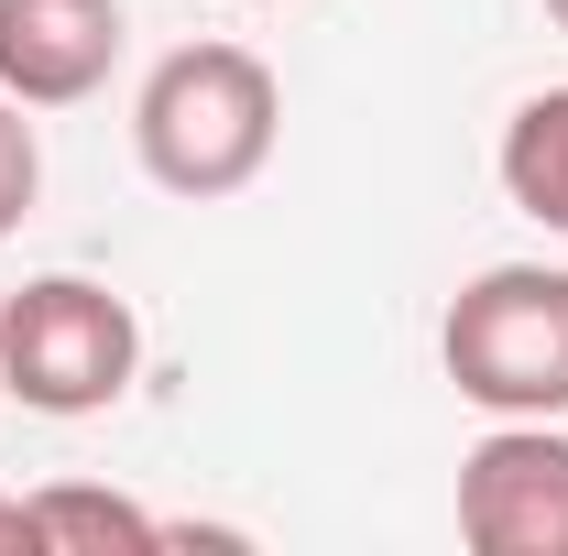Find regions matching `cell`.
I'll list each match as a JSON object with an SVG mask.
<instances>
[{"label": "cell", "instance_id": "1", "mask_svg": "<svg viewBox=\"0 0 568 556\" xmlns=\"http://www.w3.org/2000/svg\"><path fill=\"white\" fill-rule=\"evenodd\" d=\"M284 132V87L252 44H175L132 99V153L164 197H241Z\"/></svg>", "mask_w": 568, "mask_h": 556}, {"label": "cell", "instance_id": "2", "mask_svg": "<svg viewBox=\"0 0 568 556\" xmlns=\"http://www.w3.org/2000/svg\"><path fill=\"white\" fill-rule=\"evenodd\" d=\"M437 371L481 415H568V274L558 262H493L448 295Z\"/></svg>", "mask_w": 568, "mask_h": 556}, {"label": "cell", "instance_id": "3", "mask_svg": "<svg viewBox=\"0 0 568 556\" xmlns=\"http://www.w3.org/2000/svg\"><path fill=\"white\" fill-rule=\"evenodd\" d=\"M142 371V317L88 274H33L0 306V393L22 415H110Z\"/></svg>", "mask_w": 568, "mask_h": 556}, {"label": "cell", "instance_id": "4", "mask_svg": "<svg viewBox=\"0 0 568 556\" xmlns=\"http://www.w3.org/2000/svg\"><path fill=\"white\" fill-rule=\"evenodd\" d=\"M459 535L481 556H568V436L558 415H493L459 459Z\"/></svg>", "mask_w": 568, "mask_h": 556}, {"label": "cell", "instance_id": "5", "mask_svg": "<svg viewBox=\"0 0 568 556\" xmlns=\"http://www.w3.org/2000/svg\"><path fill=\"white\" fill-rule=\"evenodd\" d=\"M121 0H0V87L22 110H77L121 66Z\"/></svg>", "mask_w": 568, "mask_h": 556}, {"label": "cell", "instance_id": "6", "mask_svg": "<svg viewBox=\"0 0 568 556\" xmlns=\"http://www.w3.org/2000/svg\"><path fill=\"white\" fill-rule=\"evenodd\" d=\"M493 175H503V197L536 218V229H568V87H536V99L503 121Z\"/></svg>", "mask_w": 568, "mask_h": 556}, {"label": "cell", "instance_id": "7", "mask_svg": "<svg viewBox=\"0 0 568 556\" xmlns=\"http://www.w3.org/2000/svg\"><path fill=\"white\" fill-rule=\"evenodd\" d=\"M22 535L33 546H88V556H153L164 546V524L142 513V502H121V491H88V481H55V491H33L22 502Z\"/></svg>", "mask_w": 568, "mask_h": 556}, {"label": "cell", "instance_id": "8", "mask_svg": "<svg viewBox=\"0 0 568 556\" xmlns=\"http://www.w3.org/2000/svg\"><path fill=\"white\" fill-rule=\"evenodd\" d=\"M33 197H44V142H33V121H22V99L0 87V240L33 218Z\"/></svg>", "mask_w": 568, "mask_h": 556}, {"label": "cell", "instance_id": "9", "mask_svg": "<svg viewBox=\"0 0 568 556\" xmlns=\"http://www.w3.org/2000/svg\"><path fill=\"white\" fill-rule=\"evenodd\" d=\"M33 535H22V491H0V556H22Z\"/></svg>", "mask_w": 568, "mask_h": 556}, {"label": "cell", "instance_id": "10", "mask_svg": "<svg viewBox=\"0 0 568 556\" xmlns=\"http://www.w3.org/2000/svg\"><path fill=\"white\" fill-rule=\"evenodd\" d=\"M536 11H547V22H558V33H568V0H536Z\"/></svg>", "mask_w": 568, "mask_h": 556}, {"label": "cell", "instance_id": "11", "mask_svg": "<svg viewBox=\"0 0 568 556\" xmlns=\"http://www.w3.org/2000/svg\"><path fill=\"white\" fill-rule=\"evenodd\" d=\"M252 11H274V0H252Z\"/></svg>", "mask_w": 568, "mask_h": 556}]
</instances>
